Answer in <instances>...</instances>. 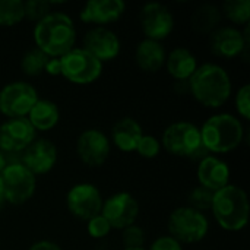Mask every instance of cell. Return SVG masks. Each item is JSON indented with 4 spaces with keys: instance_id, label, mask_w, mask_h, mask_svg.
Here are the masks:
<instances>
[{
    "instance_id": "cell-8",
    "label": "cell",
    "mask_w": 250,
    "mask_h": 250,
    "mask_svg": "<svg viewBox=\"0 0 250 250\" xmlns=\"http://www.w3.org/2000/svg\"><path fill=\"white\" fill-rule=\"evenodd\" d=\"M62 75L75 85H91L103 75V63L82 47H75L60 57Z\"/></svg>"
},
{
    "instance_id": "cell-25",
    "label": "cell",
    "mask_w": 250,
    "mask_h": 250,
    "mask_svg": "<svg viewBox=\"0 0 250 250\" xmlns=\"http://www.w3.org/2000/svg\"><path fill=\"white\" fill-rule=\"evenodd\" d=\"M221 15L234 26H246L250 19V0H227L221 4Z\"/></svg>"
},
{
    "instance_id": "cell-30",
    "label": "cell",
    "mask_w": 250,
    "mask_h": 250,
    "mask_svg": "<svg viewBox=\"0 0 250 250\" xmlns=\"http://www.w3.org/2000/svg\"><path fill=\"white\" fill-rule=\"evenodd\" d=\"M163 146H161V142L157 136L154 135H145L141 138L138 146H136V152L142 157V158H146V160H152V158H157L161 152Z\"/></svg>"
},
{
    "instance_id": "cell-22",
    "label": "cell",
    "mask_w": 250,
    "mask_h": 250,
    "mask_svg": "<svg viewBox=\"0 0 250 250\" xmlns=\"http://www.w3.org/2000/svg\"><path fill=\"white\" fill-rule=\"evenodd\" d=\"M142 136V126L133 117L119 119L111 129V141L122 152H133Z\"/></svg>"
},
{
    "instance_id": "cell-29",
    "label": "cell",
    "mask_w": 250,
    "mask_h": 250,
    "mask_svg": "<svg viewBox=\"0 0 250 250\" xmlns=\"http://www.w3.org/2000/svg\"><path fill=\"white\" fill-rule=\"evenodd\" d=\"M25 7V18L38 22L47 15L53 12V3L51 1H44V0H28L23 1Z\"/></svg>"
},
{
    "instance_id": "cell-1",
    "label": "cell",
    "mask_w": 250,
    "mask_h": 250,
    "mask_svg": "<svg viewBox=\"0 0 250 250\" xmlns=\"http://www.w3.org/2000/svg\"><path fill=\"white\" fill-rule=\"evenodd\" d=\"M189 94L205 108H221L231 97L233 82L229 72L218 63L199 64L188 81Z\"/></svg>"
},
{
    "instance_id": "cell-3",
    "label": "cell",
    "mask_w": 250,
    "mask_h": 250,
    "mask_svg": "<svg viewBox=\"0 0 250 250\" xmlns=\"http://www.w3.org/2000/svg\"><path fill=\"white\" fill-rule=\"evenodd\" d=\"M199 130L204 149L217 157L236 151L245 139L242 120L230 113H215L209 116Z\"/></svg>"
},
{
    "instance_id": "cell-33",
    "label": "cell",
    "mask_w": 250,
    "mask_h": 250,
    "mask_svg": "<svg viewBox=\"0 0 250 250\" xmlns=\"http://www.w3.org/2000/svg\"><path fill=\"white\" fill-rule=\"evenodd\" d=\"M234 104H236V110L239 113V116L245 120L250 119V85L245 83L242 85L234 97Z\"/></svg>"
},
{
    "instance_id": "cell-28",
    "label": "cell",
    "mask_w": 250,
    "mask_h": 250,
    "mask_svg": "<svg viewBox=\"0 0 250 250\" xmlns=\"http://www.w3.org/2000/svg\"><path fill=\"white\" fill-rule=\"evenodd\" d=\"M212 196H214V192L198 185L189 193V205L188 207L205 214V211H211Z\"/></svg>"
},
{
    "instance_id": "cell-23",
    "label": "cell",
    "mask_w": 250,
    "mask_h": 250,
    "mask_svg": "<svg viewBox=\"0 0 250 250\" xmlns=\"http://www.w3.org/2000/svg\"><path fill=\"white\" fill-rule=\"evenodd\" d=\"M26 119L29 120V123L32 125V127L35 129L37 133L38 132H50L60 122V110L54 101L40 98L31 108Z\"/></svg>"
},
{
    "instance_id": "cell-32",
    "label": "cell",
    "mask_w": 250,
    "mask_h": 250,
    "mask_svg": "<svg viewBox=\"0 0 250 250\" xmlns=\"http://www.w3.org/2000/svg\"><path fill=\"white\" fill-rule=\"evenodd\" d=\"M86 230H88V234L95 239V240H101V239H105L108 237V234L111 233V226L108 224V221L101 215H95L92 217L91 220L86 221Z\"/></svg>"
},
{
    "instance_id": "cell-7",
    "label": "cell",
    "mask_w": 250,
    "mask_h": 250,
    "mask_svg": "<svg viewBox=\"0 0 250 250\" xmlns=\"http://www.w3.org/2000/svg\"><path fill=\"white\" fill-rule=\"evenodd\" d=\"M0 185L7 204L23 205L35 195L37 177L21 161L9 163L0 173Z\"/></svg>"
},
{
    "instance_id": "cell-9",
    "label": "cell",
    "mask_w": 250,
    "mask_h": 250,
    "mask_svg": "<svg viewBox=\"0 0 250 250\" xmlns=\"http://www.w3.org/2000/svg\"><path fill=\"white\" fill-rule=\"evenodd\" d=\"M249 25L242 31L237 26H218L209 35V50L214 56L221 59H236L249 57Z\"/></svg>"
},
{
    "instance_id": "cell-34",
    "label": "cell",
    "mask_w": 250,
    "mask_h": 250,
    "mask_svg": "<svg viewBox=\"0 0 250 250\" xmlns=\"http://www.w3.org/2000/svg\"><path fill=\"white\" fill-rule=\"evenodd\" d=\"M146 250H183V245L182 243H179L176 239H173L171 236H160V237H157L152 243H151V246H149V249Z\"/></svg>"
},
{
    "instance_id": "cell-2",
    "label": "cell",
    "mask_w": 250,
    "mask_h": 250,
    "mask_svg": "<svg viewBox=\"0 0 250 250\" xmlns=\"http://www.w3.org/2000/svg\"><path fill=\"white\" fill-rule=\"evenodd\" d=\"M76 26L73 19L64 12L53 10L50 15L35 22L32 29L34 44L48 57H62L75 48Z\"/></svg>"
},
{
    "instance_id": "cell-10",
    "label": "cell",
    "mask_w": 250,
    "mask_h": 250,
    "mask_svg": "<svg viewBox=\"0 0 250 250\" xmlns=\"http://www.w3.org/2000/svg\"><path fill=\"white\" fill-rule=\"evenodd\" d=\"M38 100L34 85L23 81L10 82L0 89V113L7 119L26 117Z\"/></svg>"
},
{
    "instance_id": "cell-4",
    "label": "cell",
    "mask_w": 250,
    "mask_h": 250,
    "mask_svg": "<svg viewBox=\"0 0 250 250\" xmlns=\"http://www.w3.org/2000/svg\"><path fill=\"white\" fill-rule=\"evenodd\" d=\"M211 212L223 230L230 233L242 231L249 223L250 204L248 193L237 185H227L214 192Z\"/></svg>"
},
{
    "instance_id": "cell-16",
    "label": "cell",
    "mask_w": 250,
    "mask_h": 250,
    "mask_svg": "<svg viewBox=\"0 0 250 250\" xmlns=\"http://www.w3.org/2000/svg\"><path fill=\"white\" fill-rule=\"evenodd\" d=\"M82 48L104 64L119 57L122 51V42L119 35L110 28L94 26L83 35Z\"/></svg>"
},
{
    "instance_id": "cell-11",
    "label": "cell",
    "mask_w": 250,
    "mask_h": 250,
    "mask_svg": "<svg viewBox=\"0 0 250 250\" xmlns=\"http://www.w3.org/2000/svg\"><path fill=\"white\" fill-rule=\"evenodd\" d=\"M139 26L145 38L163 42L174 29V15L166 4L151 1L139 10Z\"/></svg>"
},
{
    "instance_id": "cell-14",
    "label": "cell",
    "mask_w": 250,
    "mask_h": 250,
    "mask_svg": "<svg viewBox=\"0 0 250 250\" xmlns=\"http://www.w3.org/2000/svg\"><path fill=\"white\" fill-rule=\"evenodd\" d=\"M76 154L88 167H101L110 157L111 144L108 136L100 129H86L76 139Z\"/></svg>"
},
{
    "instance_id": "cell-18",
    "label": "cell",
    "mask_w": 250,
    "mask_h": 250,
    "mask_svg": "<svg viewBox=\"0 0 250 250\" xmlns=\"http://www.w3.org/2000/svg\"><path fill=\"white\" fill-rule=\"evenodd\" d=\"M125 12L126 3L123 0H89L82 6L79 19L94 26H107L117 22Z\"/></svg>"
},
{
    "instance_id": "cell-31",
    "label": "cell",
    "mask_w": 250,
    "mask_h": 250,
    "mask_svg": "<svg viewBox=\"0 0 250 250\" xmlns=\"http://www.w3.org/2000/svg\"><path fill=\"white\" fill-rule=\"evenodd\" d=\"M122 243L126 249L144 248L145 245V231L142 227L132 224L122 230Z\"/></svg>"
},
{
    "instance_id": "cell-17",
    "label": "cell",
    "mask_w": 250,
    "mask_h": 250,
    "mask_svg": "<svg viewBox=\"0 0 250 250\" xmlns=\"http://www.w3.org/2000/svg\"><path fill=\"white\" fill-rule=\"evenodd\" d=\"M21 163L37 177L50 173L57 163V148L47 138H37L21 157Z\"/></svg>"
},
{
    "instance_id": "cell-36",
    "label": "cell",
    "mask_w": 250,
    "mask_h": 250,
    "mask_svg": "<svg viewBox=\"0 0 250 250\" xmlns=\"http://www.w3.org/2000/svg\"><path fill=\"white\" fill-rule=\"evenodd\" d=\"M28 250H63L56 242L51 240H37L34 242Z\"/></svg>"
},
{
    "instance_id": "cell-27",
    "label": "cell",
    "mask_w": 250,
    "mask_h": 250,
    "mask_svg": "<svg viewBox=\"0 0 250 250\" xmlns=\"http://www.w3.org/2000/svg\"><path fill=\"white\" fill-rule=\"evenodd\" d=\"M48 59L50 57L47 54H44L41 50L34 47L23 54V57L21 60V69L26 76H38V75L44 73Z\"/></svg>"
},
{
    "instance_id": "cell-26",
    "label": "cell",
    "mask_w": 250,
    "mask_h": 250,
    "mask_svg": "<svg viewBox=\"0 0 250 250\" xmlns=\"http://www.w3.org/2000/svg\"><path fill=\"white\" fill-rule=\"evenodd\" d=\"M25 19L22 0H0V26L10 28Z\"/></svg>"
},
{
    "instance_id": "cell-19",
    "label": "cell",
    "mask_w": 250,
    "mask_h": 250,
    "mask_svg": "<svg viewBox=\"0 0 250 250\" xmlns=\"http://www.w3.org/2000/svg\"><path fill=\"white\" fill-rule=\"evenodd\" d=\"M231 170L229 164L217 155L208 154L202 157L196 167V179L199 186L217 192L230 185Z\"/></svg>"
},
{
    "instance_id": "cell-13",
    "label": "cell",
    "mask_w": 250,
    "mask_h": 250,
    "mask_svg": "<svg viewBox=\"0 0 250 250\" xmlns=\"http://www.w3.org/2000/svg\"><path fill=\"white\" fill-rule=\"evenodd\" d=\"M101 215L108 221L113 230H123L136 223L139 204L129 192H117L103 202Z\"/></svg>"
},
{
    "instance_id": "cell-20",
    "label": "cell",
    "mask_w": 250,
    "mask_h": 250,
    "mask_svg": "<svg viewBox=\"0 0 250 250\" xmlns=\"http://www.w3.org/2000/svg\"><path fill=\"white\" fill-rule=\"evenodd\" d=\"M167 59V51L163 42L144 38L138 42L135 48V62L136 66L145 73L160 72Z\"/></svg>"
},
{
    "instance_id": "cell-38",
    "label": "cell",
    "mask_w": 250,
    "mask_h": 250,
    "mask_svg": "<svg viewBox=\"0 0 250 250\" xmlns=\"http://www.w3.org/2000/svg\"><path fill=\"white\" fill-rule=\"evenodd\" d=\"M6 204V201H4V195H3V190H1V185H0V208L3 207Z\"/></svg>"
},
{
    "instance_id": "cell-15",
    "label": "cell",
    "mask_w": 250,
    "mask_h": 250,
    "mask_svg": "<svg viewBox=\"0 0 250 250\" xmlns=\"http://www.w3.org/2000/svg\"><path fill=\"white\" fill-rule=\"evenodd\" d=\"M35 139L37 132L26 117L7 119L0 125V151L4 154H22Z\"/></svg>"
},
{
    "instance_id": "cell-24",
    "label": "cell",
    "mask_w": 250,
    "mask_h": 250,
    "mask_svg": "<svg viewBox=\"0 0 250 250\" xmlns=\"http://www.w3.org/2000/svg\"><path fill=\"white\" fill-rule=\"evenodd\" d=\"M221 9L212 3H204L198 6L190 15L192 31L198 35H211L221 23Z\"/></svg>"
},
{
    "instance_id": "cell-39",
    "label": "cell",
    "mask_w": 250,
    "mask_h": 250,
    "mask_svg": "<svg viewBox=\"0 0 250 250\" xmlns=\"http://www.w3.org/2000/svg\"><path fill=\"white\" fill-rule=\"evenodd\" d=\"M123 250H146L145 248H132V249H126V248H123Z\"/></svg>"
},
{
    "instance_id": "cell-21",
    "label": "cell",
    "mask_w": 250,
    "mask_h": 250,
    "mask_svg": "<svg viewBox=\"0 0 250 250\" xmlns=\"http://www.w3.org/2000/svg\"><path fill=\"white\" fill-rule=\"evenodd\" d=\"M198 59L186 47L173 48L166 59V70L176 82H188L198 67Z\"/></svg>"
},
{
    "instance_id": "cell-6",
    "label": "cell",
    "mask_w": 250,
    "mask_h": 250,
    "mask_svg": "<svg viewBox=\"0 0 250 250\" xmlns=\"http://www.w3.org/2000/svg\"><path fill=\"white\" fill-rule=\"evenodd\" d=\"M168 236L182 245H193L202 242L209 233V221L204 212L190 207L176 208L167 221Z\"/></svg>"
},
{
    "instance_id": "cell-12",
    "label": "cell",
    "mask_w": 250,
    "mask_h": 250,
    "mask_svg": "<svg viewBox=\"0 0 250 250\" xmlns=\"http://www.w3.org/2000/svg\"><path fill=\"white\" fill-rule=\"evenodd\" d=\"M103 202L104 199L100 189L88 182L73 185L66 195V207L69 212L83 221L101 214Z\"/></svg>"
},
{
    "instance_id": "cell-5",
    "label": "cell",
    "mask_w": 250,
    "mask_h": 250,
    "mask_svg": "<svg viewBox=\"0 0 250 250\" xmlns=\"http://www.w3.org/2000/svg\"><path fill=\"white\" fill-rule=\"evenodd\" d=\"M161 146L174 157L180 158H195L199 157V160L208 152L202 146L201 141V130L199 126H196L192 122L180 120L168 125L163 136L160 139Z\"/></svg>"
},
{
    "instance_id": "cell-37",
    "label": "cell",
    "mask_w": 250,
    "mask_h": 250,
    "mask_svg": "<svg viewBox=\"0 0 250 250\" xmlns=\"http://www.w3.org/2000/svg\"><path fill=\"white\" fill-rule=\"evenodd\" d=\"M7 164H9V163H7V158H6V154L0 151V173H1L3 170H4V167H6Z\"/></svg>"
},
{
    "instance_id": "cell-35",
    "label": "cell",
    "mask_w": 250,
    "mask_h": 250,
    "mask_svg": "<svg viewBox=\"0 0 250 250\" xmlns=\"http://www.w3.org/2000/svg\"><path fill=\"white\" fill-rule=\"evenodd\" d=\"M44 73L50 75V76H60L62 75V64H60V57L56 59V57H50L47 64H45V69H44Z\"/></svg>"
}]
</instances>
